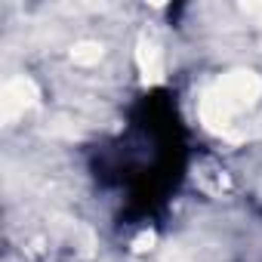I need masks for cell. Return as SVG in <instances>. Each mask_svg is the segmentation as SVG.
Wrapping results in <instances>:
<instances>
[{
  "label": "cell",
  "mask_w": 262,
  "mask_h": 262,
  "mask_svg": "<svg viewBox=\"0 0 262 262\" xmlns=\"http://www.w3.org/2000/svg\"><path fill=\"white\" fill-rule=\"evenodd\" d=\"M259 96H262V77L256 71H247V68L228 71L201 96V105H198L201 123L210 129V133L237 139L234 129H231L234 126V114L241 108H250Z\"/></svg>",
  "instance_id": "6da1fadb"
},
{
  "label": "cell",
  "mask_w": 262,
  "mask_h": 262,
  "mask_svg": "<svg viewBox=\"0 0 262 262\" xmlns=\"http://www.w3.org/2000/svg\"><path fill=\"white\" fill-rule=\"evenodd\" d=\"M37 83L25 74L13 77L4 83V90H0V120L4 123H13L19 114H25L34 102H37Z\"/></svg>",
  "instance_id": "7a4b0ae2"
},
{
  "label": "cell",
  "mask_w": 262,
  "mask_h": 262,
  "mask_svg": "<svg viewBox=\"0 0 262 262\" xmlns=\"http://www.w3.org/2000/svg\"><path fill=\"white\" fill-rule=\"evenodd\" d=\"M136 65H139V74H142V83L145 86H155L164 80V50L158 47L155 37L142 34L139 43H136Z\"/></svg>",
  "instance_id": "3957f363"
},
{
  "label": "cell",
  "mask_w": 262,
  "mask_h": 262,
  "mask_svg": "<svg viewBox=\"0 0 262 262\" xmlns=\"http://www.w3.org/2000/svg\"><path fill=\"white\" fill-rule=\"evenodd\" d=\"M105 56V47L99 40H77L71 47V62L80 65V68H90V65H99V59Z\"/></svg>",
  "instance_id": "277c9868"
},
{
  "label": "cell",
  "mask_w": 262,
  "mask_h": 262,
  "mask_svg": "<svg viewBox=\"0 0 262 262\" xmlns=\"http://www.w3.org/2000/svg\"><path fill=\"white\" fill-rule=\"evenodd\" d=\"M151 247H155V231L136 234V241H133V250H136V253H145V250H151Z\"/></svg>",
  "instance_id": "5b68a950"
}]
</instances>
